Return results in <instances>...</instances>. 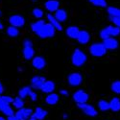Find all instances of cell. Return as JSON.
<instances>
[{
  "instance_id": "41",
  "label": "cell",
  "mask_w": 120,
  "mask_h": 120,
  "mask_svg": "<svg viewBox=\"0 0 120 120\" xmlns=\"http://www.w3.org/2000/svg\"><path fill=\"white\" fill-rule=\"evenodd\" d=\"M3 29V24L1 23V21H0V30H2Z\"/></svg>"
},
{
  "instance_id": "20",
  "label": "cell",
  "mask_w": 120,
  "mask_h": 120,
  "mask_svg": "<svg viewBox=\"0 0 120 120\" xmlns=\"http://www.w3.org/2000/svg\"><path fill=\"white\" fill-rule=\"evenodd\" d=\"M59 95L57 93H54V92H51V93H48V95L46 96L45 98V102L48 104V105H56L58 102H59Z\"/></svg>"
},
{
  "instance_id": "35",
  "label": "cell",
  "mask_w": 120,
  "mask_h": 120,
  "mask_svg": "<svg viewBox=\"0 0 120 120\" xmlns=\"http://www.w3.org/2000/svg\"><path fill=\"white\" fill-rule=\"evenodd\" d=\"M1 98H2V100L4 102H6L7 104H12L13 103V101H14V98L13 97H11V96H1Z\"/></svg>"
},
{
  "instance_id": "34",
  "label": "cell",
  "mask_w": 120,
  "mask_h": 120,
  "mask_svg": "<svg viewBox=\"0 0 120 120\" xmlns=\"http://www.w3.org/2000/svg\"><path fill=\"white\" fill-rule=\"evenodd\" d=\"M100 38H101L102 39H105V38H109V33L107 32L106 28L102 29L101 31H100Z\"/></svg>"
},
{
  "instance_id": "26",
  "label": "cell",
  "mask_w": 120,
  "mask_h": 120,
  "mask_svg": "<svg viewBox=\"0 0 120 120\" xmlns=\"http://www.w3.org/2000/svg\"><path fill=\"white\" fill-rule=\"evenodd\" d=\"M44 23H45V22H44V20H42V19H39V20H38V21L32 23V24H31V29H32V31H33L34 33H37L38 30L43 26Z\"/></svg>"
},
{
  "instance_id": "44",
  "label": "cell",
  "mask_w": 120,
  "mask_h": 120,
  "mask_svg": "<svg viewBox=\"0 0 120 120\" xmlns=\"http://www.w3.org/2000/svg\"><path fill=\"white\" fill-rule=\"evenodd\" d=\"M31 1H32V2H37L38 0H31Z\"/></svg>"
},
{
  "instance_id": "9",
  "label": "cell",
  "mask_w": 120,
  "mask_h": 120,
  "mask_svg": "<svg viewBox=\"0 0 120 120\" xmlns=\"http://www.w3.org/2000/svg\"><path fill=\"white\" fill-rule=\"evenodd\" d=\"M103 44L105 45L107 50H115L119 46L118 41L114 37H109V38L103 39Z\"/></svg>"
},
{
  "instance_id": "32",
  "label": "cell",
  "mask_w": 120,
  "mask_h": 120,
  "mask_svg": "<svg viewBox=\"0 0 120 120\" xmlns=\"http://www.w3.org/2000/svg\"><path fill=\"white\" fill-rule=\"evenodd\" d=\"M112 90L117 94H120V81H114L112 84Z\"/></svg>"
},
{
  "instance_id": "25",
  "label": "cell",
  "mask_w": 120,
  "mask_h": 120,
  "mask_svg": "<svg viewBox=\"0 0 120 120\" xmlns=\"http://www.w3.org/2000/svg\"><path fill=\"white\" fill-rule=\"evenodd\" d=\"M7 34L11 38H16L19 35V30H18V28L11 25L10 27L7 28Z\"/></svg>"
},
{
  "instance_id": "19",
  "label": "cell",
  "mask_w": 120,
  "mask_h": 120,
  "mask_svg": "<svg viewBox=\"0 0 120 120\" xmlns=\"http://www.w3.org/2000/svg\"><path fill=\"white\" fill-rule=\"evenodd\" d=\"M46 115H47V112L41 108H37L35 109V112H33L32 114V116L37 120H43L46 117Z\"/></svg>"
},
{
  "instance_id": "13",
  "label": "cell",
  "mask_w": 120,
  "mask_h": 120,
  "mask_svg": "<svg viewBox=\"0 0 120 120\" xmlns=\"http://www.w3.org/2000/svg\"><path fill=\"white\" fill-rule=\"evenodd\" d=\"M0 111H1L4 114H6L7 116L14 115L13 109L9 106V104H7L6 102L3 101L2 98H1V94H0Z\"/></svg>"
},
{
  "instance_id": "24",
  "label": "cell",
  "mask_w": 120,
  "mask_h": 120,
  "mask_svg": "<svg viewBox=\"0 0 120 120\" xmlns=\"http://www.w3.org/2000/svg\"><path fill=\"white\" fill-rule=\"evenodd\" d=\"M108 14L109 16H113V17H120V9L116 7H108Z\"/></svg>"
},
{
  "instance_id": "12",
  "label": "cell",
  "mask_w": 120,
  "mask_h": 120,
  "mask_svg": "<svg viewBox=\"0 0 120 120\" xmlns=\"http://www.w3.org/2000/svg\"><path fill=\"white\" fill-rule=\"evenodd\" d=\"M32 65L36 69H42L46 65V61L43 57L37 56V57H34L32 60Z\"/></svg>"
},
{
  "instance_id": "7",
  "label": "cell",
  "mask_w": 120,
  "mask_h": 120,
  "mask_svg": "<svg viewBox=\"0 0 120 120\" xmlns=\"http://www.w3.org/2000/svg\"><path fill=\"white\" fill-rule=\"evenodd\" d=\"M32 114H33V111L31 109L20 108V109H18V111L16 112L15 115L18 120H27L28 118L32 116Z\"/></svg>"
},
{
  "instance_id": "17",
  "label": "cell",
  "mask_w": 120,
  "mask_h": 120,
  "mask_svg": "<svg viewBox=\"0 0 120 120\" xmlns=\"http://www.w3.org/2000/svg\"><path fill=\"white\" fill-rule=\"evenodd\" d=\"M54 16L56 17V19H57L58 21H60V22L62 23V22H64L66 19H67V13H66L65 10L59 8L57 11L55 12Z\"/></svg>"
},
{
  "instance_id": "15",
  "label": "cell",
  "mask_w": 120,
  "mask_h": 120,
  "mask_svg": "<svg viewBox=\"0 0 120 120\" xmlns=\"http://www.w3.org/2000/svg\"><path fill=\"white\" fill-rule=\"evenodd\" d=\"M44 82H45V78L39 77V76H35L31 79V86L35 89H41Z\"/></svg>"
},
{
  "instance_id": "21",
  "label": "cell",
  "mask_w": 120,
  "mask_h": 120,
  "mask_svg": "<svg viewBox=\"0 0 120 120\" xmlns=\"http://www.w3.org/2000/svg\"><path fill=\"white\" fill-rule=\"evenodd\" d=\"M79 31H80V29L77 26H69V27H67L65 33H66L68 38L76 39V38H77V36L79 34Z\"/></svg>"
},
{
  "instance_id": "31",
  "label": "cell",
  "mask_w": 120,
  "mask_h": 120,
  "mask_svg": "<svg viewBox=\"0 0 120 120\" xmlns=\"http://www.w3.org/2000/svg\"><path fill=\"white\" fill-rule=\"evenodd\" d=\"M32 14H33V15H34L37 19H41V18H42V17H43V15H44L43 11H42L41 9H39V8H35V9L33 10Z\"/></svg>"
},
{
  "instance_id": "10",
  "label": "cell",
  "mask_w": 120,
  "mask_h": 120,
  "mask_svg": "<svg viewBox=\"0 0 120 120\" xmlns=\"http://www.w3.org/2000/svg\"><path fill=\"white\" fill-rule=\"evenodd\" d=\"M76 39L78 41L79 43L86 44V43H88L89 41H90V35H89V33L87 31H86V30H80Z\"/></svg>"
},
{
  "instance_id": "6",
  "label": "cell",
  "mask_w": 120,
  "mask_h": 120,
  "mask_svg": "<svg viewBox=\"0 0 120 120\" xmlns=\"http://www.w3.org/2000/svg\"><path fill=\"white\" fill-rule=\"evenodd\" d=\"M9 22L12 26H15L16 28H20V27L24 26V24H25V18L22 15H14L10 16Z\"/></svg>"
},
{
  "instance_id": "30",
  "label": "cell",
  "mask_w": 120,
  "mask_h": 120,
  "mask_svg": "<svg viewBox=\"0 0 120 120\" xmlns=\"http://www.w3.org/2000/svg\"><path fill=\"white\" fill-rule=\"evenodd\" d=\"M12 104L15 109H20V108H23V106H24V102H23L22 98H20L19 96L14 99V101H13Z\"/></svg>"
},
{
  "instance_id": "39",
  "label": "cell",
  "mask_w": 120,
  "mask_h": 120,
  "mask_svg": "<svg viewBox=\"0 0 120 120\" xmlns=\"http://www.w3.org/2000/svg\"><path fill=\"white\" fill-rule=\"evenodd\" d=\"M7 120H18L16 117H15V115L14 114V115H11V116H8V119Z\"/></svg>"
},
{
  "instance_id": "5",
  "label": "cell",
  "mask_w": 120,
  "mask_h": 120,
  "mask_svg": "<svg viewBox=\"0 0 120 120\" xmlns=\"http://www.w3.org/2000/svg\"><path fill=\"white\" fill-rule=\"evenodd\" d=\"M67 82L71 86H78L83 82V76L79 72H73L67 77Z\"/></svg>"
},
{
  "instance_id": "29",
  "label": "cell",
  "mask_w": 120,
  "mask_h": 120,
  "mask_svg": "<svg viewBox=\"0 0 120 120\" xmlns=\"http://www.w3.org/2000/svg\"><path fill=\"white\" fill-rule=\"evenodd\" d=\"M31 90H32V89L30 88L29 86H24V87H22V88L19 89V91H18V96L23 99V98H25L26 96L29 95V92L31 91Z\"/></svg>"
},
{
  "instance_id": "37",
  "label": "cell",
  "mask_w": 120,
  "mask_h": 120,
  "mask_svg": "<svg viewBox=\"0 0 120 120\" xmlns=\"http://www.w3.org/2000/svg\"><path fill=\"white\" fill-rule=\"evenodd\" d=\"M23 46H33V43H32V41L26 38L23 41Z\"/></svg>"
},
{
  "instance_id": "42",
  "label": "cell",
  "mask_w": 120,
  "mask_h": 120,
  "mask_svg": "<svg viewBox=\"0 0 120 120\" xmlns=\"http://www.w3.org/2000/svg\"><path fill=\"white\" fill-rule=\"evenodd\" d=\"M27 120H37V119H36V118H34V117H33V116H32V117H31V118H28V119H27Z\"/></svg>"
},
{
  "instance_id": "38",
  "label": "cell",
  "mask_w": 120,
  "mask_h": 120,
  "mask_svg": "<svg viewBox=\"0 0 120 120\" xmlns=\"http://www.w3.org/2000/svg\"><path fill=\"white\" fill-rule=\"evenodd\" d=\"M60 94H62L64 96H67L68 92H67V90H65V89H62V90H60Z\"/></svg>"
},
{
  "instance_id": "27",
  "label": "cell",
  "mask_w": 120,
  "mask_h": 120,
  "mask_svg": "<svg viewBox=\"0 0 120 120\" xmlns=\"http://www.w3.org/2000/svg\"><path fill=\"white\" fill-rule=\"evenodd\" d=\"M89 3L92 4L95 7L100 8H106L107 7V1L106 0H88Z\"/></svg>"
},
{
  "instance_id": "33",
  "label": "cell",
  "mask_w": 120,
  "mask_h": 120,
  "mask_svg": "<svg viewBox=\"0 0 120 120\" xmlns=\"http://www.w3.org/2000/svg\"><path fill=\"white\" fill-rule=\"evenodd\" d=\"M109 20H111L113 25L117 26L120 28V17H113V16H109Z\"/></svg>"
},
{
  "instance_id": "8",
  "label": "cell",
  "mask_w": 120,
  "mask_h": 120,
  "mask_svg": "<svg viewBox=\"0 0 120 120\" xmlns=\"http://www.w3.org/2000/svg\"><path fill=\"white\" fill-rule=\"evenodd\" d=\"M73 100L77 104L86 103L87 100H88V94L86 91H84L83 89H79V90H77L73 94Z\"/></svg>"
},
{
  "instance_id": "16",
  "label": "cell",
  "mask_w": 120,
  "mask_h": 120,
  "mask_svg": "<svg viewBox=\"0 0 120 120\" xmlns=\"http://www.w3.org/2000/svg\"><path fill=\"white\" fill-rule=\"evenodd\" d=\"M55 87H56V86L53 81H46L45 80V82L43 83L41 90L44 93H51L55 90Z\"/></svg>"
},
{
  "instance_id": "14",
  "label": "cell",
  "mask_w": 120,
  "mask_h": 120,
  "mask_svg": "<svg viewBox=\"0 0 120 120\" xmlns=\"http://www.w3.org/2000/svg\"><path fill=\"white\" fill-rule=\"evenodd\" d=\"M47 21L51 24L56 30H58V31H63V25H62V23L57 20L56 17L54 16V15L48 14L47 15Z\"/></svg>"
},
{
  "instance_id": "4",
  "label": "cell",
  "mask_w": 120,
  "mask_h": 120,
  "mask_svg": "<svg viewBox=\"0 0 120 120\" xmlns=\"http://www.w3.org/2000/svg\"><path fill=\"white\" fill-rule=\"evenodd\" d=\"M78 108L81 109V111L87 116H90V117H95L98 114V112L96 111V109L92 106V105H89L86 103H80L77 104Z\"/></svg>"
},
{
  "instance_id": "23",
  "label": "cell",
  "mask_w": 120,
  "mask_h": 120,
  "mask_svg": "<svg viewBox=\"0 0 120 120\" xmlns=\"http://www.w3.org/2000/svg\"><path fill=\"white\" fill-rule=\"evenodd\" d=\"M106 30L109 37H117L120 35V28L115 25H109L106 27Z\"/></svg>"
},
{
  "instance_id": "11",
  "label": "cell",
  "mask_w": 120,
  "mask_h": 120,
  "mask_svg": "<svg viewBox=\"0 0 120 120\" xmlns=\"http://www.w3.org/2000/svg\"><path fill=\"white\" fill-rule=\"evenodd\" d=\"M44 7L49 13H55L60 8V2L58 0H47L44 3Z\"/></svg>"
},
{
  "instance_id": "18",
  "label": "cell",
  "mask_w": 120,
  "mask_h": 120,
  "mask_svg": "<svg viewBox=\"0 0 120 120\" xmlns=\"http://www.w3.org/2000/svg\"><path fill=\"white\" fill-rule=\"evenodd\" d=\"M22 54H23V57L25 58V60H32L35 56V50H34L33 46H24Z\"/></svg>"
},
{
  "instance_id": "22",
  "label": "cell",
  "mask_w": 120,
  "mask_h": 120,
  "mask_svg": "<svg viewBox=\"0 0 120 120\" xmlns=\"http://www.w3.org/2000/svg\"><path fill=\"white\" fill-rule=\"evenodd\" d=\"M109 104V109H112V112H119L120 111V99L117 97H114L111 100Z\"/></svg>"
},
{
  "instance_id": "1",
  "label": "cell",
  "mask_w": 120,
  "mask_h": 120,
  "mask_svg": "<svg viewBox=\"0 0 120 120\" xmlns=\"http://www.w3.org/2000/svg\"><path fill=\"white\" fill-rule=\"evenodd\" d=\"M87 60V57L86 55L82 51L81 49H75L74 52L72 54V57H71V62H72V64L79 67V66H82L86 64Z\"/></svg>"
},
{
  "instance_id": "2",
  "label": "cell",
  "mask_w": 120,
  "mask_h": 120,
  "mask_svg": "<svg viewBox=\"0 0 120 120\" xmlns=\"http://www.w3.org/2000/svg\"><path fill=\"white\" fill-rule=\"evenodd\" d=\"M55 33H56V29L48 22V23H44L43 26L36 34L41 38H47L54 37Z\"/></svg>"
},
{
  "instance_id": "43",
  "label": "cell",
  "mask_w": 120,
  "mask_h": 120,
  "mask_svg": "<svg viewBox=\"0 0 120 120\" xmlns=\"http://www.w3.org/2000/svg\"><path fill=\"white\" fill-rule=\"evenodd\" d=\"M0 120H6L4 117H2V116H0Z\"/></svg>"
},
{
  "instance_id": "28",
  "label": "cell",
  "mask_w": 120,
  "mask_h": 120,
  "mask_svg": "<svg viewBox=\"0 0 120 120\" xmlns=\"http://www.w3.org/2000/svg\"><path fill=\"white\" fill-rule=\"evenodd\" d=\"M98 108L100 109V111L102 112H106L109 109V102H107L106 100H100L98 102Z\"/></svg>"
},
{
  "instance_id": "45",
  "label": "cell",
  "mask_w": 120,
  "mask_h": 120,
  "mask_svg": "<svg viewBox=\"0 0 120 120\" xmlns=\"http://www.w3.org/2000/svg\"><path fill=\"white\" fill-rule=\"evenodd\" d=\"M0 15H1V11H0Z\"/></svg>"
},
{
  "instance_id": "36",
  "label": "cell",
  "mask_w": 120,
  "mask_h": 120,
  "mask_svg": "<svg viewBox=\"0 0 120 120\" xmlns=\"http://www.w3.org/2000/svg\"><path fill=\"white\" fill-rule=\"evenodd\" d=\"M28 96H30V98H31L32 100H33V101H36V100H37V98H38V95H37V93H35L34 91H30L29 92V95Z\"/></svg>"
},
{
  "instance_id": "3",
  "label": "cell",
  "mask_w": 120,
  "mask_h": 120,
  "mask_svg": "<svg viewBox=\"0 0 120 120\" xmlns=\"http://www.w3.org/2000/svg\"><path fill=\"white\" fill-rule=\"evenodd\" d=\"M107 51L108 50L103 44V42H95L89 47V52L93 57H102L106 55Z\"/></svg>"
},
{
  "instance_id": "40",
  "label": "cell",
  "mask_w": 120,
  "mask_h": 120,
  "mask_svg": "<svg viewBox=\"0 0 120 120\" xmlns=\"http://www.w3.org/2000/svg\"><path fill=\"white\" fill-rule=\"evenodd\" d=\"M4 91V87H3V85L2 83L0 82V94H2V92Z\"/></svg>"
}]
</instances>
